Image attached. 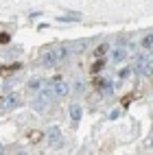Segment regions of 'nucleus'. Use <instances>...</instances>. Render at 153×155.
Listing matches in <instances>:
<instances>
[{"mask_svg":"<svg viewBox=\"0 0 153 155\" xmlns=\"http://www.w3.org/2000/svg\"><path fill=\"white\" fill-rule=\"evenodd\" d=\"M103 68H105V61H103V59H98V61H96V64H94V66H92V72H94V74H96V72H101V70H103Z\"/></svg>","mask_w":153,"mask_h":155,"instance_id":"obj_12","label":"nucleus"},{"mask_svg":"<svg viewBox=\"0 0 153 155\" xmlns=\"http://www.w3.org/2000/svg\"><path fill=\"white\" fill-rule=\"evenodd\" d=\"M127 55H129V48L116 46L114 50H111V64H122V61L127 59Z\"/></svg>","mask_w":153,"mask_h":155,"instance_id":"obj_6","label":"nucleus"},{"mask_svg":"<svg viewBox=\"0 0 153 155\" xmlns=\"http://www.w3.org/2000/svg\"><path fill=\"white\" fill-rule=\"evenodd\" d=\"M131 72H134V70H131L129 66H127V68H120V72H118V79H129V77H131Z\"/></svg>","mask_w":153,"mask_h":155,"instance_id":"obj_11","label":"nucleus"},{"mask_svg":"<svg viewBox=\"0 0 153 155\" xmlns=\"http://www.w3.org/2000/svg\"><path fill=\"white\" fill-rule=\"evenodd\" d=\"M107 50H109V44H101V46L94 50V55H96V57H103V55L107 53Z\"/></svg>","mask_w":153,"mask_h":155,"instance_id":"obj_10","label":"nucleus"},{"mask_svg":"<svg viewBox=\"0 0 153 155\" xmlns=\"http://www.w3.org/2000/svg\"><path fill=\"white\" fill-rule=\"evenodd\" d=\"M53 94H55V98H66L68 94H70V85L66 83V81H55L53 83Z\"/></svg>","mask_w":153,"mask_h":155,"instance_id":"obj_4","label":"nucleus"},{"mask_svg":"<svg viewBox=\"0 0 153 155\" xmlns=\"http://www.w3.org/2000/svg\"><path fill=\"white\" fill-rule=\"evenodd\" d=\"M26 87H28L31 92H39V90L44 87V79H37V77H35V79H31L28 83H26Z\"/></svg>","mask_w":153,"mask_h":155,"instance_id":"obj_8","label":"nucleus"},{"mask_svg":"<svg viewBox=\"0 0 153 155\" xmlns=\"http://www.w3.org/2000/svg\"><path fill=\"white\" fill-rule=\"evenodd\" d=\"M0 153H2V144H0Z\"/></svg>","mask_w":153,"mask_h":155,"instance_id":"obj_16","label":"nucleus"},{"mask_svg":"<svg viewBox=\"0 0 153 155\" xmlns=\"http://www.w3.org/2000/svg\"><path fill=\"white\" fill-rule=\"evenodd\" d=\"M120 116V109H111V114H109V120H116Z\"/></svg>","mask_w":153,"mask_h":155,"instance_id":"obj_14","label":"nucleus"},{"mask_svg":"<svg viewBox=\"0 0 153 155\" xmlns=\"http://www.w3.org/2000/svg\"><path fill=\"white\" fill-rule=\"evenodd\" d=\"M0 44H9V35L7 33H0Z\"/></svg>","mask_w":153,"mask_h":155,"instance_id":"obj_15","label":"nucleus"},{"mask_svg":"<svg viewBox=\"0 0 153 155\" xmlns=\"http://www.w3.org/2000/svg\"><path fill=\"white\" fill-rule=\"evenodd\" d=\"M136 72L142 77H151L153 74V57L151 55H142L136 64Z\"/></svg>","mask_w":153,"mask_h":155,"instance_id":"obj_1","label":"nucleus"},{"mask_svg":"<svg viewBox=\"0 0 153 155\" xmlns=\"http://www.w3.org/2000/svg\"><path fill=\"white\" fill-rule=\"evenodd\" d=\"M83 90H85L83 81H77V83H75V92H77V94H81V92H83Z\"/></svg>","mask_w":153,"mask_h":155,"instance_id":"obj_13","label":"nucleus"},{"mask_svg":"<svg viewBox=\"0 0 153 155\" xmlns=\"http://www.w3.org/2000/svg\"><path fill=\"white\" fill-rule=\"evenodd\" d=\"M55 64H59V59H57V53H55V48H46L42 55H39V66L42 68H53Z\"/></svg>","mask_w":153,"mask_h":155,"instance_id":"obj_2","label":"nucleus"},{"mask_svg":"<svg viewBox=\"0 0 153 155\" xmlns=\"http://www.w3.org/2000/svg\"><path fill=\"white\" fill-rule=\"evenodd\" d=\"M140 46L145 48V50H149V48H153V33H147L145 37H142V42H140Z\"/></svg>","mask_w":153,"mask_h":155,"instance_id":"obj_9","label":"nucleus"},{"mask_svg":"<svg viewBox=\"0 0 153 155\" xmlns=\"http://www.w3.org/2000/svg\"><path fill=\"white\" fill-rule=\"evenodd\" d=\"M18 105H20V96L18 94H7L0 101V111H13Z\"/></svg>","mask_w":153,"mask_h":155,"instance_id":"obj_3","label":"nucleus"},{"mask_svg":"<svg viewBox=\"0 0 153 155\" xmlns=\"http://www.w3.org/2000/svg\"><path fill=\"white\" fill-rule=\"evenodd\" d=\"M81 114H83L81 105H79V103H72V105H70V120H72V125H79V120H81Z\"/></svg>","mask_w":153,"mask_h":155,"instance_id":"obj_7","label":"nucleus"},{"mask_svg":"<svg viewBox=\"0 0 153 155\" xmlns=\"http://www.w3.org/2000/svg\"><path fill=\"white\" fill-rule=\"evenodd\" d=\"M46 140H48V147H59L61 144V129L59 127H50L48 131H46Z\"/></svg>","mask_w":153,"mask_h":155,"instance_id":"obj_5","label":"nucleus"}]
</instances>
